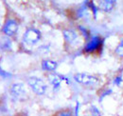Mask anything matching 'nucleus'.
<instances>
[{
    "label": "nucleus",
    "mask_w": 123,
    "mask_h": 116,
    "mask_svg": "<svg viewBox=\"0 0 123 116\" xmlns=\"http://www.w3.org/2000/svg\"><path fill=\"white\" fill-rule=\"evenodd\" d=\"M115 54L119 58H123V38L118 42L115 49Z\"/></svg>",
    "instance_id": "2eb2a0df"
},
{
    "label": "nucleus",
    "mask_w": 123,
    "mask_h": 116,
    "mask_svg": "<svg viewBox=\"0 0 123 116\" xmlns=\"http://www.w3.org/2000/svg\"><path fill=\"white\" fill-rule=\"evenodd\" d=\"M42 34L39 29L35 28L28 29L23 35V42L28 46H34L41 40Z\"/></svg>",
    "instance_id": "7ed1b4c3"
},
{
    "label": "nucleus",
    "mask_w": 123,
    "mask_h": 116,
    "mask_svg": "<svg viewBox=\"0 0 123 116\" xmlns=\"http://www.w3.org/2000/svg\"><path fill=\"white\" fill-rule=\"evenodd\" d=\"M85 116H102V114L97 106L90 105L87 110L85 111Z\"/></svg>",
    "instance_id": "9b49d317"
},
{
    "label": "nucleus",
    "mask_w": 123,
    "mask_h": 116,
    "mask_svg": "<svg viewBox=\"0 0 123 116\" xmlns=\"http://www.w3.org/2000/svg\"><path fill=\"white\" fill-rule=\"evenodd\" d=\"M38 51H40V52H42V53H47L48 51H49V47H47V46H41V47H39V49H38Z\"/></svg>",
    "instance_id": "6ab92c4d"
},
{
    "label": "nucleus",
    "mask_w": 123,
    "mask_h": 116,
    "mask_svg": "<svg viewBox=\"0 0 123 116\" xmlns=\"http://www.w3.org/2000/svg\"><path fill=\"white\" fill-rule=\"evenodd\" d=\"M62 35L64 41L69 45H75L79 41V33L74 29H66L62 30Z\"/></svg>",
    "instance_id": "6e6552de"
},
{
    "label": "nucleus",
    "mask_w": 123,
    "mask_h": 116,
    "mask_svg": "<svg viewBox=\"0 0 123 116\" xmlns=\"http://www.w3.org/2000/svg\"><path fill=\"white\" fill-rule=\"evenodd\" d=\"M0 76L3 77V78H7V77H12V74L7 72H5L4 70H2V69L0 68Z\"/></svg>",
    "instance_id": "aec40b11"
},
{
    "label": "nucleus",
    "mask_w": 123,
    "mask_h": 116,
    "mask_svg": "<svg viewBox=\"0 0 123 116\" xmlns=\"http://www.w3.org/2000/svg\"><path fill=\"white\" fill-rule=\"evenodd\" d=\"M78 29H79L80 33L83 36V38H84L85 40L88 41V40L91 38V36H90V31H89V29H87L86 27L81 26V25H79V26H78Z\"/></svg>",
    "instance_id": "4468645a"
},
{
    "label": "nucleus",
    "mask_w": 123,
    "mask_h": 116,
    "mask_svg": "<svg viewBox=\"0 0 123 116\" xmlns=\"http://www.w3.org/2000/svg\"><path fill=\"white\" fill-rule=\"evenodd\" d=\"M83 4L89 9V11L93 14L94 18L96 19L97 18V15H98V7H97L96 4L93 1H84Z\"/></svg>",
    "instance_id": "f8f14e48"
},
{
    "label": "nucleus",
    "mask_w": 123,
    "mask_h": 116,
    "mask_svg": "<svg viewBox=\"0 0 123 116\" xmlns=\"http://www.w3.org/2000/svg\"><path fill=\"white\" fill-rule=\"evenodd\" d=\"M28 85L30 86L31 90L37 95H44L47 90V85L46 82L37 76H31L28 79Z\"/></svg>",
    "instance_id": "f257e3e1"
},
{
    "label": "nucleus",
    "mask_w": 123,
    "mask_h": 116,
    "mask_svg": "<svg viewBox=\"0 0 123 116\" xmlns=\"http://www.w3.org/2000/svg\"><path fill=\"white\" fill-rule=\"evenodd\" d=\"M74 80L83 86H97L99 83V79L95 75L85 72H79L74 75Z\"/></svg>",
    "instance_id": "20e7f679"
},
{
    "label": "nucleus",
    "mask_w": 123,
    "mask_h": 116,
    "mask_svg": "<svg viewBox=\"0 0 123 116\" xmlns=\"http://www.w3.org/2000/svg\"><path fill=\"white\" fill-rule=\"evenodd\" d=\"M47 79H48L49 84L53 87L54 91H59L60 90L62 82H66L67 84H69V80L66 76L57 72H50L47 75Z\"/></svg>",
    "instance_id": "39448f33"
},
{
    "label": "nucleus",
    "mask_w": 123,
    "mask_h": 116,
    "mask_svg": "<svg viewBox=\"0 0 123 116\" xmlns=\"http://www.w3.org/2000/svg\"><path fill=\"white\" fill-rule=\"evenodd\" d=\"M57 116H74V115L69 110H61V111H59L57 113Z\"/></svg>",
    "instance_id": "a211bd4d"
},
{
    "label": "nucleus",
    "mask_w": 123,
    "mask_h": 116,
    "mask_svg": "<svg viewBox=\"0 0 123 116\" xmlns=\"http://www.w3.org/2000/svg\"><path fill=\"white\" fill-rule=\"evenodd\" d=\"M42 69L46 72H54L58 68V63L56 61L50 60V59H46L42 61Z\"/></svg>",
    "instance_id": "9d476101"
},
{
    "label": "nucleus",
    "mask_w": 123,
    "mask_h": 116,
    "mask_svg": "<svg viewBox=\"0 0 123 116\" xmlns=\"http://www.w3.org/2000/svg\"><path fill=\"white\" fill-rule=\"evenodd\" d=\"M19 28V25H18V22L16 21L15 19H12V18H10L8 19L5 24L3 25V28H2V31L7 35V36H13L14 34H16L17 30Z\"/></svg>",
    "instance_id": "0eeeda50"
},
{
    "label": "nucleus",
    "mask_w": 123,
    "mask_h": 116,
    "mask_svg": "<svg viewBox=\"0 0 123 116\" xmlns=\"http://www.w3.org/2000/svg\"><path fill=\"white\" fill-rule=\"evenodd\" d=\"M10 93L16 100H24L27 96V89L23 83H14L11 86Z\"/></svg>",
    "instance_id": "423d86ee"
},
{
    "label": "nucleus",
    "mask_w": 123,
    "mask_h": 116,
    "mask_svg": "<svg viewBox=\"0 0 123 116\" xmlns=\"http://www.w3.org/2000/svg\"><path fill=\"white\" fill-rule=\"evenodd\" d=\"M122 82H123V78H122V75H121V74L117 75V76L114 78V80H113V83H114L116 86H117V87H119V86L121 85Z\"/></svg>",
    "instance_id": "f3484780"
},
{
    "label": "nucleus",
    "mask_w": 123,
    "mask_h": 116,
    "mask_svg": "<svg viewBox=\"0 0 123 116\" xmlns=\"http://www.w3.org/2000/svg\"><path fill=\"white\" fill-rule=\"evenodd\" d=\"M117 5V1L115 0H103L98 2V10L104 12V13H111L115 9Z\"/></svg>",
    "instance_id": "1a4fd4ad"
},
{
    "label": "nucleus",
    "mask_w": 123,
    "mask_h": 116,
    "mask_svg": "<svg viewBox=\"0 0 123 116\" xmlns=\"http://www.w3.org/2000/svg\"><path fill=\"white\" fill-rule=\"evenodd\" d=\"M89 9L83 4L79 10L77 11V17L78 18H82V17H86L89 14Z\"/></svg>",
    "instance_id": "ddd939ff"
},
{
    "label": "nucleus",
    "mask_w": 123,
    "mask_h": 116,
    "mask_svg": "<svg viewBox=\"0 0 123 116\" xmlns=\"http://www.w3.org/2000/svg\"><path fill=\"white\" fill-rule=\"evenodd\" d=\"M112 92H113V89L112 88H104L103 91L99 95V101H102L103 98H105L107 95H110Z\"/></svg>",
    "instance_id": "dca6fc26"
},
{
    "label": "nucleus",
    "mask_w": 123,
    "mask_h": 116,
    "mask_svg": "<svg viewBox=\"0 0 123 116\" xmlns=\"http://www.w3.org/2000/svg\"><path fill=\"white\" fill-rule=\"evenodd\" d=\"M104 39L99 35H94L92 36L84 45L83 51L86 53H94L98 51H101L103 48Z\"/></svg>",
    "instance_id": "f03ea898"
},
{
    "label": "nucleus",
    "mask_w": 123,
    "mask_h": 116,
    "mask_svg": "<svg viewBox=\"0 0 123 116\" xmlns=\"http://www.w3.org/2000/svg\"><path fill=\"white\" fill-rule=\"evenodd\" d=\"M79 109H80V103L77 102L76 108H75V115L74 116H79Z\"/></svg>",
    "instance_id": "412c9836"
}]
</instances>
